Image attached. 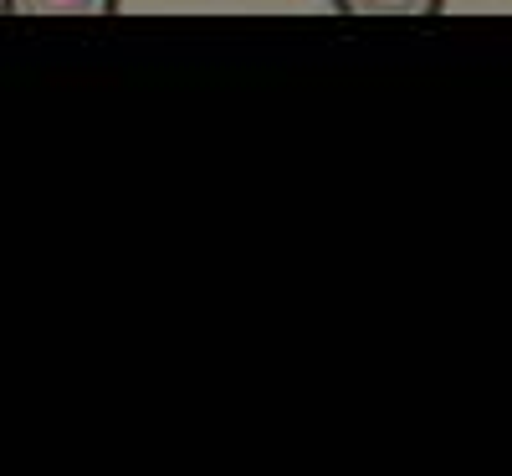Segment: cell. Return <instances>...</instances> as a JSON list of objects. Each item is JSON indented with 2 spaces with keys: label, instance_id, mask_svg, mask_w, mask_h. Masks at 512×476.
<instances>
[{
  "label": "cell",
  "instance_id": "6da1fadb",
  "mask_svg": "<svg viewBox=\"0 0 512 476\" xmlns=\"http://www.w3.org/2000/svg\"><path fill=\"white\" fill-rule=\"evenodd\" d=\"M6 16H113L118 0H0Z\"/></svg>",
  "mask_w": 512,
  "mask_h": 476
},
{
  "label": "cell",
  "instance_id": "7a4b0ae2",
  "mask_svg": "<svg viewBox=\"0 0 512 476\" xmlns=\"http://www.w3.org/2000/svg\"><path fill=\"white\" fill-rule=\"evenodd\" d=\"M446 0H333L338 16H441Z\"/></svg>",
  "mask_w": 512,
  "mask_h": 476
}]
</instances>
